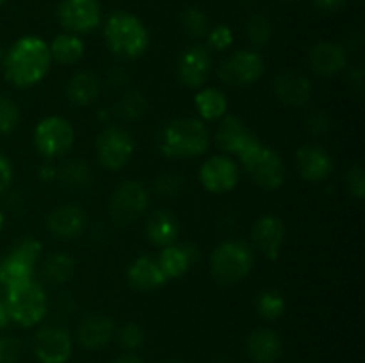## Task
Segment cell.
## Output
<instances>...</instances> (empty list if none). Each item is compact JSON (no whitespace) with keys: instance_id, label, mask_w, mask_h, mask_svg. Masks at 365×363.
I'll use <instances>...</instances> for the list:
<instances>
[{"instance_id":"obj_27","label":"cell","mask_w":365,"mask_h":363,"mask_svg":"<svg viewBox=\"0 0 365 363\" xmlns=\"http://www.w3.org/2000/svg\"><path fill=\"white\" fill-rule=\"evenodd\" d=\"M195 107L203 121H216L228 112V98L221 89L203 88L196 93Z\"/></svg>"},{"instance_id":"obj_39","label":"cell","mask_w":365,"mask_h":363,"mask_svg":"<svg viewBox=\"0 0 365 363\" xmlns=\"http://www.w3.org/2000/svg\"><path fill=\"white\" fill-rule=\"evenodd\" d=\"M344 184L349 194L356 199H362L365 196V171L360 164H353L348 167L344 174Z\"/></svg>"},{"instance_id":"obj_8","label":"cell","mask_w":365,"mask_h":363,"mask_svg":"<svg viewBox=\"0 0 365 363\" xmlns=\"http://www.w3.org/2000/svg\"><path fill=\"white\" fill-rule=\"evenodd\" d=\"M95 148L100 166L109 171H120L134 155L135 141L125 128L107 127L96 137Z\"/></svg>"},{"instance_id":"obj_23","label":"cell","mask_w":365,"mask_h":363,"mask_svg":"<svg viewBox=\"0 0 365 363\" xmlns=\"http://www.w3.org/2000/svg\"><path fill=\"white\" fill-rule=\"evenodd\" d=\"M146 235L152 244L159 248L175 244L180 235V223L168 210H155L146 221Z\"/></svg>"},{"instance_id":"obj_19","label":"cell","mask_w":365,"mask_h":363,"mask_svg":"<svg viewBox=\"0 0 365 363\" xmlns=\"http://www.w3.org/2000/svg\"><path fill=\"white\" fill-rule=\"evenodd\" d=\"M46 228L52 235L63 241H73L84 231L86 214L78 205H59L46 217Z\"/></svg>"},{"instance_id":"obj_53","label":"cell","mask_w":365,"mask_h":363,"mask_svg":"<svg viewBox=\"0 0 365 363\" xmlns=\"http://www.w3.org/2000/svg\"><path fill=\"white\" fill-rule=\"evenodd\" d=\"M285 2H292V0H285Z\"/></svg>"},{"instance_id":"obj_31","label":"cell","mask_w":365,"mask_h":363,"mask_svg":"<svg viewBox=\"0 0 365 363\" xmlns=\"http://www.w3.org/2000/svg\"><path fill=\"white\" fill-rule=\"evenodd\" d=\"M34 273L36 267L27 265V263L21 262L13 255H7L0 262V283L6 288L11 287V285L20 283V281L34 280Z\"/></svg>"},{"instance_id":"obj_35","label":"cell","mask_w":365,"mask_h":363,"mask_svg":"<svg viewBox=\"0 0 365 363\" xmlns=\"http://www.w3.org/2000/svg\"><path fill=\"white\" fill-rule=\"evenodd\" d=\"M182 27L187 32L191 38H203L209 32V20H207L205 13L196 7H187V9L182 13Z\"/></svg>"},{"instance_id":"obj_3","label":"cell","mask_w":365,"mask_h":363,"mask_svg":"<svg viewBox=\"0 0 365 363\" xmlns=\"http://www.w3.org/2000/svg\"><path fill=\"white\" fill-rule=\"evenodd\" d=\"M210 134L207 125L195 117H178L166 125L160 137V152L170 159H192L209 149Z\"/></svg>"},{"instance_id":"obj_22","label":"cell","mask_w":365,"mask_h":363,"mask_svg":"<svg viewBox=\"0 0 365 363\" xmlns=\"http://www.w3.org/2000/svg\"><path fill=\"white\" fill-rule=\"evenodd\" d=\"M127 280L130 287L139 292L157 290L170 281L157 260L150 258V256H139L130 263L127 270Z\"/></svg>"},{"instance_id":"obj_10","label":"cell","mask_w":365,"mask_h":363,"mask_svg":"<svg viewBox=\"0 0 365 363\" xmlns=\"http://www.w3.org/2000/svg\"><path fill=\"white\" fill-rule=\"evenodd\" d=\"M266 70L264 57L255 50H237L217 68V77L228 85L255 84Z\"/></svg>"},{"instance_id":"obj_11","label":"cell","mask_w":365,"mask_h":363,"mask_svg":"<svg viewBox=\"0 0 365 363\" xmlns=\"http://www.w3.org/2000/svg\"><path fill=\"white\" fill-rule=\"evenodd\" d=\"M57 18L71 34H88L102 21V7L98 0H61Z\"/></svg>"},{"instance_id":"obj_15","label":"cell","mask_w":365,"mask_h":363,"mask_svg":"<svg viewBox=\"0 0 365 363\" xmlns=\"http://www.w3.org/2000/svg\"><path fill=\"white\" fill-rule=\"evenodd\" d=\"M310 70L319 77H334L348 68V50L331 41H319L307 53Z\"/></svg>"},{"instance_id":"obj_13","label":"cell","mask_w":365,"mask_h":363,"mask_svg":"<svg viewBox=\"0 0 365 363\" xmlns=\"http://www.w3.org/2000/svg\"><path fill=\"white\" fill-rule=\"evenodd\" d=\"M73 352V340L64 327L46 326L36 333L34 354L41 363H66Z\"/></svg>"},{"instance_id":"obj_42","label":"cell","mask_w":365,"mask_h":363,"mask_svg":"<svg viewBox=\"0 0 365 363\" xmlns=\"http://www.w3.org/2000/svg\"><path fill=\"white\" fill-rule=\"evenodd\" d=\"M20 352L21 345L18 338L11 337V335L0 337V363H18Z\"/></svg>"},{"instance_id":"obj_18","label":"cell","mask_w":365,"mask_h":363,"mask_svg":"<svg viewBox=\"0 0 365 363\" xmlns=\"http://www.w3.org/2000/svg\"><path fill=\"white\" fill-rule=\"evenodd\" d=\"M312 82L298 71H282L273 80V93L289 107H305L312 98Z\"/></svg>"},{"instance_id":"obj_52","label":"cell","mask_w":365,"mask_h":363,"mask_svg":"<svg viewBox=\"0 0 365 363\" xmlns=\"http://www.w3.org/2000/svg\"><path fill=\"white\" fill-rule=\"evenodd\" d=\"M2 4H4V0H0V6H2Z\"/></svg>"},{"instance_id":"obj_26","label":"cell","mask_w":365,"mask_h":363,"mask_svg":"<svg viewBox=\"0 0 365 363\" xmlns=\"http://www.w3.org/2000/svg\"><path fill=\"white\" fill-rule=\"evenodd\" d=\"M100 95V82L91 71H78L68 80L66 96L73 105H91Z\"/></svg>"},{"instance_id":"obj_25","label":"cell","mask_w":365,"mask_h":363,"mask_svg":"<svg viewBox=\"0 0 365 363\" xmlns=\"http://www.w3.org/2000/svg\"><path fill=\"white\" fill-rule=\"evenodd\" d=\"M192 262H195V251L189 246L182 244H171L163 248L157 263L160 265L163 273L166 274L168 280H175V278H180L191 269Z\"/></svg>"},{"instance_id":"obj_38","label":"cell","mask_w":365,"mask_h":363,"mask_svg":"<svg viewBox=\"0 0 365 363\" xmlns=\"http://www.w3.org/2000/svg\"><path fill=\"white\" fill-rule=\"evenodd\" d=\"M114 335H116L118 344H120L121 347L128 349V351L141 347L143 342H145V331H143V327L135 322L123 324V326L118 330V333Z\"/></svg>"},{"instance_id":"obj_7","label":"cell","mask_w":365,"mask_h":363,"mask_svg":"<svg viewBox=\"0 0 365 363\" xmlns=\"http://www.w3.org/2000/svg\"><path fill=\"white\" fill-rule=\"evenodd\" d=\"M34 146L46 159L66 155L75 142L73 125L63 116H48L34 128Z\"/></svg>"},{"instance_id":"obj_41","label":"cell","mask_w":365,"mask_h":363,"mask_svg":"<svg viewBox=\"0 0 365 363\" xmlns=\"http://www.w3.org/2000/svg\"><path fill=\"white\" fill-rule=\"evenodd\" d=\"M182 185H184L182 177L173 173H166L163 174V177L157 178L155 191L157 194L164 196V198H175V196L182 191Z\"/></svg>"},{"instance_id":"obj_1","label":"cell","mask_w":365,"mask_h":363,"mask_svg":"<svg viewBox=\"0 0 365 363\" xmlns=\"http://www.w3.org/2000/svg\"><path fill=\"white\" fill-rule=\"evenodd\" d=\"M52 66L48 43L39 36H24L4 52L2 68L7 82L20 89L34 88L48 75Z\"/></svg>"},{"instance_id":"obj_32","label":"cell","mask_w":365,"mask_h":363,"mask_svg":"<svg viewBox=\"0 0 365 363\" xmlns=\"http://www.w3.org/2000/svg\"><path fill=\"white\" fill-rule=\"evenodd\" d=\"M255 308L262 319L274 320L280 319L287 308V301H285L284 294L280 290H264L257 295Z\"/></svg>"},{"instance_id":"obj_5","label":"cell","mask_w":365,"mask_h":363,"mask_svg":"<svg viewBox=\"0 0 365 363\" xmlns=\"http://www.w3.org/2000/svg\"><path fill=\"white\" fill-rule=\"evenodd\" d=\"M4 306L9 320L21 327H34L46 317L48 298L41 283L36 280H27L6 288Z\"/></svg>"},{"instance_id":"obj_29","label":"cell","mask_w":365,"mask_h":363,"mask_svg":"<svg viewBox=\"0 0 365 363\" xmlns=\"http://www.w3.org/2000/svg\"><path fill=\"white\" fill-rule=\"evenodd\" d=\"M75 273V260L68 253H56L45 260L41 267L43 280L50 285H63L71 280Z\"/></svg>"},{"instance_id":"obj_46","label":"cell","mask_w":365,"mask_h":363,"mask_svg":"<svg viewBox=\"0 0 365 363\" xmlns=\"http://www.w3.org/2000/svg\"><path fill=\"white\" fill-rule=\"evenodd\" d=\"M348 0H314L316 9L323 11V13H334V11L342 9Z\"/></svg>"},{"instance_id":"obj_37","label":"cell","mask_w":365,"mask_h":363,"mask_svg":"<svg viewBox=\"0 0 365 363\" xmlns=\"http://www.w3.org/2000/svg\"><path fill=\"white\" fill-rule=\"evenodd\" d=\"M20 117L16 103L0 95V134H11L20 125Z\"/></svg>"},{"instance_id":"obj_21","label":"cell","mask_w":365,"mask_h":363,"mask_svg":"<svg viewBox=\"0 0 365 363\" xmlns=\"http://www.w3.org/2000/svg\"><path fill=\"white\" fill-rule=\"evenodd\" d=\"M114 333H116L114 320L106 315H88L77 327V338L81 345L91 351L106 347L114 338Z\"/></svg>"},{"instance_id":"obj_45","label":"cell","mask_w":365,"mask_h":363,"mask_svg":"<svg viewBox=\"0 0 365 363\" xmlns=\"http://www.w3.org/2000/svg\"><path fill=\"white\" fill-rule=\"evenodd\" d=\"M348 80L349 85L356 91V95H362L364 93V70L360 66L353 68L351 71L348 73Z\"/></svg>"},{"instance_id":"obj_49","label":"cell","mask_w":365,"mask_h":363,"mask_svg":"<svg viewBox=\"0 0 365 363\" xmlns=\"http://www.w3.org/2000/svg\"><path fill=\"white\" fill-rule=\"evenodd\" d=\"M4 221H6V217H4L2 209H0V231H2V228H4Z\"/></svg>"},{"instance_id":"obj_33","label":"cell","mask_w":365,"mask_h":363,"mask_svg":"<svg viewBox=\"0 0 365 363\" xmlns=\"http://www.w3.org/2000/svg\"><path fill=\"white\" fill-rule=\"evenodd\" d=\"M148 109V100L141 91H128L121 96L118 103L120 116L127 121H135L143 116Z\"/></svg>"},{"instance_id":"obj_50","label":"cell","mask_w":365,"mask_h":363,"mask_svg":"<svg viewBox=\"0 0 365 363\" xmlns=\"http://www.w3.org/2000/svg\"><path fill=\"white\" fill-rule=\"evenodd\" d=\"M166 363H182V362H178V359H171V362H166Z\"/></svg>"},{"instance_id":"obj_36","label":"cell","mask_w":365,"mask_h":363,"mask_svg":"<svg viewBox=\"0 0 365 363\" xmlns=\"http://www.w3.org/2000/svg\"><path fill=\"white\" fill-rule=\"evenodd\" d=\"M41 249H43L41 242L36 241V238H32V237H25V238H21V241L18 242L13 249H11L9 255L16 256L18 260L25 262L27 265L36 267V263H38V260H39V255H41Z\"/></svg>"},{"instance_id":"obj_47","label":"cell","mask_w":365,"mask_h":363,"mask_svg":"<svg viewBox=\"0 0 365 363\" xmlns=\"http://www.w3.org/2000/svg\"><path fill=\"white\" fill-rule=\"evenodd\" d=\"M7 324H9V315H7V310L6 306H4V301H0V330H4Z\"/></svg>"},{"instance_id":"obj_44","label":"cell","mask_w":365,"mask_h":363,"mask_svg":"<svg viewBox=\"0 0 365 363\" xmlns=\"http://www.w3.org/2000/svg\"><path fill=\"white\" fill-rule=\"evenodd\" d=\"M13 177H14L13 164H11V160L0 152V194H4V192L9 189L11 182H13Z\"/></svg>"},{"instance_id":"obj_24","label":"cell","mask_w":365,"mask_h":363,"mask_svg":"<svg viewBox=\"0 0 365 363\" xmlns=\"http://www.w3.org/2000/svg\"><path fill=\"white\" fill-rule=\"evenodd\" d=\"M252 135V130L246 127L245 121L234 114H225L220 120L216 130V142L225 153L235 155L237 149L241 148L242 142Z\"/></svg>"},{"instance_id":"obj_34","label":"cell","mask_w":365,"mask_h":363,"mask_svg":"<svg viewBox=\"0 0 365 363\" xmlns=\"http://www.w3.org/2000/svg\"><path fill=\"white\" fill-rule=\"evenodd\" d=\"M246 36H248V41L252 45L266 46L271 41V36H273L269 20L266 16H260V14L252 16L246 21Z\"/></svg>"},{"instance_id":"obj_20","label":"cell","mask_w":365,"mask_h":363,"mask_svg":"<svg viewBox=\"0 0 365 363\" xmlns=\"http://www.w3.org/2000/svg\"><path fill=\"white\" fill-rule=\"evenodd\" d=\"M246 352L255 363H274L284 352V344L277 331L257 327L246 337Z\"/></svg>"},{"instance_id":"obj_48","label":"cell","mask_w":365,"mask_h":363,"mask_svg":"<svg viewBox=\"0 0 365 363\" xmlns=\"http://www.w3.org/2000/svg\"><path fill=\"white\" fill-rule=\"evenodd\" d=\"M113 363H143V359H139L138 356H121V358H116Z\"/></svg>"},{"instance_id":"obj_30","label":"cell","mask_w":365,"mask_h":363,"mask_svg":"<svg viewBox=\"0 0 365 363\" xmlns=\"http://www.w3.org/2000/svg\"><path fill=\"white\" fill-rule=\"evenodd\" d=\"M57 178L63 185L70 189H84L93 182V171L84 160H68L57 169Z\"/></svg>"},{"instance_id":"obj_12","label":"cell","mask_w":365,"mask_h":363,"mask_svg":"<svg viewBox=\"0 0 365 363\" xmlns=\"http://www.w3.org/2000/svg\"><path fill=\"white\" fill-rule=\"evenodd\" d=\"M200 182L205 191L212 194H225L239 184V166L227 155H214L200 167Z\"/></svg>"},{"instance_id":"obj_6","label":"cell","mask_w":365,"mask_h":363,"mask_svg":"<svg viewBox=\"0 0 365 363\" xmlns=\"http://www.w3.org/2000/svg\"><path fill=\"white\" fill-rule=\"evenodd\" d=\"M252 248L241 241H225L210 256V274L220 285H234L245 280L253 269Z\"/></svg>"},{"instance_id":"obj_4","label":"cell","mask_w":365,"mask_h":363,"mask_svg":"<svg viewBox=\"0 0 365 363\" xmlns=\"http://www.w3.org/2000/svg\"><path fill=\"white\" fill-rule=\"evenodd\" d=\"M103 36L110 52L123 59H138L150 46V34L145 23L123 11H116L107 18Z\"/></svg>"},{"instance_id":"obj_51","label":"cell","mask_w":365,"mask_h":363,"mask_svg":"<svg viewBox=\"0 0 365 363\" xmlns=\"http://www.w3.org/2000/svg\"><path fill=\"white\" fill-rule=\"evenodd\" d=\"M4 59V52H2V48H0V60Z\"/></svg>"},{"instance_id":"obj_9","label":"cell","mask_w":365,"mask_h":363,"mask_svg":"<svg viewBox=\"0 0 365 363\" xmlns=\"http://www.w3.org/2000/svg\"><path fill=\"white\" fill-rule=\"evenodd\" d=\"M150 205V192L141 182L127 180L121 182L116 191L110 196L109 210L110 217L118 224H130L138 219Z\"/></svg>"},{"instance_id":"obj_17","label":"cell","mask_w":365,"mask_h":363,"mask_svg":"<svg viewBox=\"0 0 365 363\" xmlns=\"http://www.w3.org/2000/svg\"><path fill=\"white\" fill-rule=\"evenodd\" d=\"M285 235H287V230H285L284 221L273 214H267V216L257 219L252 230L253 242L264 253V256H267L269 260H277L280 256Z\"/></svg>"},{"instance_id":"obj_43","label":"cell","mask_w":365,"mask_h":363,"mask_svg":"<svg viewBox=\"0 0 365 363\" xmlns=\"http://www.w3.org/2000/svg\"><path fill=\"white\" fill-rule=\"evenodd\" d=\"M331 121L324 110L316 109L307 114V130L312 135H323L330 130Z\"/></svg>"},{"instance_id":"obj_14","label":"cell","mask_w":365,"mask_h":363,"mask_svg":"<svg viewBox=\"0 0 365 363\" xmlns=\"http://www.w3.org/2000/svg\"><path fill=\"white\" fill-rule=\"evenodd\" d=\"M210 68H212V59H210L209 48L202 45L189 46L177 63L178 80L191 89H200L205 85L210 77Z\"/></svg>"},{"instance_id":"obj_40","label":"cell","mask_w":365,"mask_h":363,"mask_svg":"<svg viewBox=\"0 0 365 363\" xmlns=\"http://www.w3.org/2000/svg\"><path fill=\"white\" fill-rule=\"evenodd\" d=\"M207 43L216 52H223V50L230 48V45L234 43V32L228 25H216L207 32Z\"/></svg>"},{"instance_id":"obj_2","label":"cell","mask_w":365,"mask_h":363,"mask_svg":"<svg viewBox=\"0 0 365 363\" xmlns=\"http://www.w3.org/2000/svg\"><path fill=\"white\" fill-rule=\"evenodd\" d=\"M235 155L246 173L259 187L266 189V191H277L285 184L287 171H285V164L280 153L264 144L253 132L242 142Z\"/></svg>"},{"instance_id":"obj_16","label":"cell","mask_w":365,"mask_h":363,"mask_svg":"<svg viewBox=\"0 0 365 363\" xmlns=\"http://www.w3.org/2000/svg\"><path fill=\"white\" fill-rule=\"evenodd\" d=\"M294 162L303 180L312 182V184L324 182L334 173V159L327 149L317 144L302 146L296 152Z\"/></svg>"},{"instance_id":"obj_28","label":"cell","mask_w":365,"mask_h":363,"mask_svg":"<svg viewBox=\"0 0 365 363\" xmlns=\"http://www.w3.org/2000/svg\"><path fill=\"white\" fill-rule=\"evenodd\" d=\"M50 56L59 64H75L84 57V41L77 34L64 32L53 38V41L48 45Z\"/></svg>"}]
</instances>
